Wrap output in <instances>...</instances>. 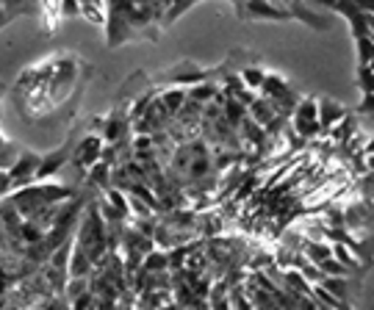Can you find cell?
I'll return each instance as SVG.
<instances>
[{
    "label": "cell",
    "instance_id": "obj_1",
    "mask_svg": "<svg viewBox=\"0 0 374 310\" xmlns=\"http://www.w3.org/2000/svg\"><path fill=\"white\" fill-rule=\"evenodd\" d=\"M288 128L297 133L299 138H314V136L322 133V128H319V114H316V100H314V97L297 100V105L291 108V122H288Z\"/></svg>",
    "mask_w": 374,
    "mask_h": 310
},
{
    "label": "cell",
    "instance_id": "obj_2",
    "mask_svg": "<svg viewBox=\"0 0 374 310\" xmlns=\"http://www.w3.org/2000/svg\"><path fill=\"white\" fill-rule=\"evenodd\" d=\"M39 161H42V155H37V153H20L17 155V161L8 169V180H11V188L14 191L17 188H25L28 183H37Z\"/></svg>",
    "mask_w": 374,
    "mask_h": 310
},
{
    "label": "cell",
    "instance_id": "obj_3",
    "mask_svg": "<svg viewBox=\"0 0 374 310\" xmlns=\"http://www.w3.org/2000/svg\"><path fill=\"white\" fill-rule=\"evenodd\" d=\"M100 150H103V138L94 133V136H86L78 147H75V155H72V164L81 167V169H89L92 164L100 161Z\"/></svg>",
    "mask_w": 374,
    "mask_h": 310
},
{
    "label": "cell",
    "instance_id": "obj_4",
    "mask_svg": "<svg viewBox=\"0 0 374 310\" xmlns=\"http://www.w3.org/2000/svg\"><path fill=\"white\" fill-rule=\"evenodd\" d=\"M316 114H319V128H322V133H328L335 122H341L347 117V108L341 103L330 100V97H322V100H316Z\"/></svg>",
    "mask_w": 374,
    "mask_h": 310
},
{
    "label": "cell",
    "instance_id": "obj_5",
    "mask_svg": "<svg viewBox=\"0 0 374 310\" xmlns=\"http://www.w3.org/2000/svg\"><path fill=\"white\" fill-rule=\"evenodd\" d=\"M247 17H252V20H285L291 14L285 8H278L275 0H247Z\"/></svg>",
    "mask_w": 374,
    "mask_h": 310
},
{
    "label": "cell",
    "instance_id": "obj_6",
    "mask_svg": "<svg viewBox=\"0 0 374 310\" xmlns=\"http://www.w3.org/2000/svg\"><path fill=\"white\" fill-rule=\"evenodd\" d=\"M247 117L255 122V125H261V128H266L275 117H278V111H275V105L266 100V97H255L250 105H247Z\"/></svg>",
    "mask_w": 374,
    "mask_h": 310
},
{
    "label": "cell",
    "instance_id": "obj_7",
    "mask_svg": "<svg viewBox=\"0 0 374 310\" xmlns=\"http://www.w3.org/2000/svg\"><path fill=\"white\" fill-rule=\"evenodd\" d=\"M89 271H92V258L81 247H75L70 252V261H67V274L70 277H86Z\"/></svg>",
    "mask_w": 374,
    "mask_h": 310
},
{
    "label": "cell",
    "instance_id": "obj_8",
    "mask_svg": "<svg viewBox=\"0 0 374 310\" xmlns=\"http://www.w3.org/2000/svg\"><path fill=\"white\" fill-rule=\"evenodd\" d=\"M125 131H128V122L122 117H108V120H103V128H100L103 136L100 138H103V144H117Z\"/></svg>",
    "mask_w": 374,
    "mask_h": 310
},
{
    "label": "cell",
    "instance_id": "obj_9",
    "mask_svg": "<svg viewBox=\"0 0 374 310\" xmlns=\"http://www.w3.org/2000/svg\"><path fill=\"white\" fill-rule=\"evenodd\" d=\"M158 103L164 105V111H167L169 117H175V114L181 111V105L186 103V89H183V86L167 89L164 94H158Z\"/></svg>",
    "mask_w": 374,
    "mask_h": 310
},
{
    "label": "cell",
    "instance_id": "obj_10",
    "mask_svg": "<svg viewBox=\"0 0 374 310\" xmlns=\"http://www.w3.org/2000/svg\"><path fill=\"white\" fill-rule=\"evenodd\" d=\"M244 117H247V108H244L238 100L228 97V100L222 103V120H225L231 128H238V125L244 122Z\"/></svg>",
    "mask_w": 374,
    "mask_h": 310
},
{
    "label": "cell",
    "instance_id": "obj_11",
    "mask_svg": "<svg viewBox=\"0 0 374 310\" xmlns=\"http://www.w3.org/2000/svg\"><path fill=\"white\" fill-rule=\"evenodd\" d=\"M217 84L214 81H200V84H194V86L186 89V97L188 100H194V103H200V105H205V103H211L214 100V94H217Z\"/></svg>",
    "mask_w": 374,
    "mask_h": 310
},
{
    "label": "cell",
    "instance_id": "obj_12",
    "mask_svg": "<svg viewBox=\"0 0 374 310\" xmlns=\"http://www.w3.org/2000/svg\"><path fill=\"white\" fill-rule=\"evenodd\" d=\"M316 285H322L328 294H333L335 299H344L347 302V297H349V277H322Z\"/></svg>",
    "mask_w": 374,
    "mask_h": 310
},
{
    "label": "cell",
    "instance_id": "obj_13",
    "mask_svg": "<svg viewBox=\"0 0 374 310\" xmlns=\"http://www.w3.org/2000/svg\"><path fill=\"white\" fill-rule=\"evenodd\" d=\"M141 266H144V271H147V274H167V271H169L167 252H158V250L147 252V255L141 258Z\"/></svg>",
    "mask_w": 374,
    "mask_h": 310
},
{
    "label": "cell",
    "instance_id": "obj_14",
    "mask_svg": "<svg viewBox=\"0 0 374 310\" xmlns=\"http://www.w3.org/2000/svg\"><path fill=\"white\" fill-rule=\"evenodd\" d=\"M302 255L311 261V264H319V261H325L333 255V250H330L328 241H305L302 244Z\"/></svg>",
    "mask_w": 374,
    "mask_h": 310
},
{
    "label": "cell",
    "instance_id": "obj_15",
    "mask_svg": "<svg viewBox=\"0 0 374 310\" xmlns=\"http://www.w3.org/2000/svg\"><path fill=\"white\" fill-rule=\"evenodd\" d=\"M64 150H58V153H53V155H47V158H42L39 161V169H37V180H45V177L56 175L58 172V167L64 164Z\"/></svg>",
    "mask_w": 374,
    "mask_h": 310
},
{
    "label": "cell",
    "instance_id": "obj_16",
    "mask_svg": "<svg viewBox=\"0 0 374 310\" xmlns=\"http://www.w3.org/2000/svg\"><path fill=\"white\" fill-rule=\"evenodd\" d=\"M105 197H108V205H111V208H117V214H120L122 219H128V217H131V211H128V194H122L117 186H114V188L108 186V188H105Z\"/></svg>",
    "mask_w": 374,
    "mask_h": 310
},
{
    "label": "cell",
    "instance_id": "obj_17",
    "mask_svg": "<svg viewBox=\"0 0 374 310\" xmlns=\"http://www.w3.org/2000/svg\"><path fill=\"white\" fill-rule=\"evenodd\" d=\"M316 266H319V271H322L325 277H349V274H352V269H347L344 264H338L333 255L325 258V261H319Z\"/></svg>",
    "mask_w": 374,
    "mask_h": 310
},
{
    "label": "cell",
    "instance_id": "obj_18",
    "mask_svg": "<svg viewBox=\"0 0 374 310\" xmlns=\"http://www.w3.org/2000/svg\"><path fill=\"white\" fill-rule=\"evenodd\" d=\"M241 84L250 89V91H258L261 84H264V78H266V72L264 70H258V67H247V70H241Z\"/></svg>",
    "mask_w": 374,
    "mask_h": 310
},
{
    "label": "cell",
    "instance_id": "obj_19",
    "mask_svg": "<svg viewBox=\"0 0 374 310\" xmlns=\"http://www.w3.org/2000/svg\"><path fill=\"white\" fill-rule=\"evenodd\" d=\"M81 20L92 22V25H105V8L92 6V3H81Z\"/></svg>",
    "mask_w": 374,
    "mask_h": 310
},
{
    "label": "cell",
    "instance_id": "obj_20",
    "mask_svg": "<svg viewBox=\"0 0 374 310\" xmlns=\"http://www.w3.org/2000/svg\"><path fill=\"white\" fill-rule=\"evenodd\" d=\"M86 172H89V180H92V183H97V186H108V175H111V167H108V164L97 161V164H92Z\"/></svg>",
    "mask_w": 374,
    "mask_h": 310
},
{
    "label": "cell",
    "instance_id": "obj_21",
    "mask_svg": "<svg viewBox=\"0 0 374 310\" xmlns=\"http://www.w3.org/2000/svg\"><path fill=\"white\" fill-rule=\"evenodd\" d=\"M84 291H89V280H86V277H70V283H67V297H70V302L78 299Z\"/></svg>",
    "mask_w": 374,
    "mask_h": 310
},
{
    "label": "cell",
    "instance_id": "obj_22",
    "mask_svg": "<svg viewBox=\"0 0 374 310\" xmlns=\"http://www.w3.org/2000/svg\"><path fill=\"white\" fill-rule=\"evenodd\" d=\"M355 42L361 50V67H372V37H361Z\"/></svg>",
    "mask_w": 374,
    "mask_h": 310
},
{
    "label": "cell",
    "instance_id": "obj_23",
    "mask_svg": "<svg viewBox=\"0 0 374 310\" xmlns=\"http://www.w3.org/2000/svg\"><path fill=\"white\" fill-rule=\"evenodd\" d=\"M61 17H81V3L78 0H58Z\"/></svg>",
    "mask_w": 374,
    "mask_h": 310
},
{
    "label": "cell",
    "instance_id": "obj_24",
    "mask_svg": "<svg viewBox=\"0 0 374 310\" xmlns=\"http://www.w3.org/2000/svg\"><path fill=\"white\" fill-rule=\"evenodd\" d=\"M361 91L363 94H372V67H361Z\"/></svg>",
    "mask_w": 374,
    "mask_h": 310
},
{
    "label": "cell",
    "instance_id": "obj_25",
    "mask_svg": "<svg viewBox=\"0 0 374 310\" xmlns=\"http://www.w3.org/2000/svg\"><path fill=\"white\" fill-rule=\"evenodd\" d=\"M358 111H361V114H372V94H363V103H361Z\"/></svg>",
    "mask_w": 374,
    "mask_h": 310
},
{
    "label": "cell",
    "instance_id": "obj_26",
    "mask_svg": "<svg viewBox=\"0 0 374 310\" xmlns=\"http://www.w3.org/2000/svg\"><path fill=\"white\" fill-rule=\"evenodd\" d=\"M22 3H25V0H6V3H3V8H8V14L14 17V8H17V6H22Z\"/></svg>",
    "mask_w": 374,
    "mask_h": 310
},
{
    "label": "cell",
    "instance_id": "obj_27",
    "mask_svg": "<svg viewBox=\"0 0 374 310\" xmlns=\"http://www.w3.org/2000/svg\"><path fill=\"white\" fill-rule=\"evenodd\" d=\"M8 20H11V14H8V11H6V8H3V6H0V25H6V22H8Z\"/></svg>",
    "mask_w": 374,
    "mask_h": 310
},
{
    "label": "cell",
    "instance_id": "obj_28",
    "mask_svg": "<svg viewBox=\"0 0 374 310\" xmlns=\"http://www.w3.org/2000/svg\"><path fill=\"white\" fill-rule=\"evenodd\" d=\"M314 3H316V6H330V8H333L338 0H314Z\"/></svg>",
    "mask_w": 374,
    "mask_h": 310
},
{
    "label": "cell",
    "instance_id": "obj_29",
    "mask_svg": "<svg viewBox=\"0 0 374 310\" xmlns=\"http://www.w3.org/2000/svg\"><path fill=\"white\" fill-rule=\"evenodd\" d=\"M78 3H92V6H103L105 0H78Z\"/></svg>",
    "mask_w": 374,
    "mask_h": 310
},
{
    "label": "cell",
    "instance_id": "obj_30",
    "mask_svg": "<svg viewBox=\"0 0 374 310\" xmlns=\"http://www.w3.org/2000/svg\"><path fill=\"white\" fill-rule=\"evenodd\" d=\"M0 144H3V141H0Z\"/></svg>",
    "mask_w": 374,
    "mask_h": 310
}]
</instances>
